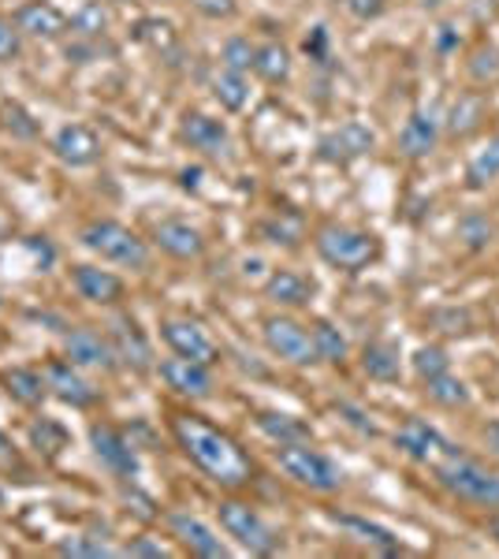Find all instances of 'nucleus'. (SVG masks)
<instances>
[{"instance_id": "aec40b11", "label": "nucleus", "mask_w": 499, "mask_h": 559, "mask_svg": "<svg viewBox=\"0 0 499 559\" xmlns=\"http://www.w3.org/2000/svg\"><path fill=\"white\" fill-rule=\"evenodd\" d=\"M153 242H157V247L176 261H194V258L205 254L202 231L187 221H161L157 228H153Z\"/></svg>"}, {"instance_id": "4468645a", "label": "nucleus", "mask_w": 499, "mask_h": 559, "mask_svg": "<svg viewBox=\"0 0 499 559\" xmlns=\"http://www.w3.org/2000/svg\"><path fill=\"white\" fill-rule=\"evenodd\" d=\"M395 444H399V452H406L411 459H417V463H429V466H437L440 459L455 455V448H451L429 421H417V418L406 421V426L395 432Z\"/></svg>"}, {"instance_id": "f704fd0d", "label": "nucleus", "mask_w": 499, "mask_h": 559, "mask_svg": "<svg viewBox=\"0 0 499 559\" xmlns=\"http://www.w3.org/2000/svg\"><path fill=\"white\" fill-rule=\"evenodd\" d=\"M451 362H448V355H443L440 347H421L414 355V373L421 377V381H432V377H440V373H448Z\"/></svg>"}, {"instance_id": "b1692460", "label": "nucleus", "mask_w": 499, "mask_h": 559, "mask_svg": "<svg viewBox=\"0 0 499 559\" xmlns=\"http://www.w3.org/2000/svg\"><path fill=\"white\" fill-rule=\"evenodd\" d=\"M485 116H488V105H485V97H480L477 90L459 94V102L451 105V116H448V131L455 134V139H466V134L480 131Z\"/></svg>"}, {"instance_id": "20e7f679", "label": "nucleus", "mask_w": 499, "mask_h": 559, "mask_svg": "<svg viewBox=\"0 0 499 559\" xmlns=\"http://www.w3.org/2000/svg\"><path fill=\"white\" fill-rule=\"evenodd\" d=\"M86 250H94L102 261H112L120 269H146L150 265V247L142 236H134L120 221H90L79 231Z\"/></svg>"}, {"instance_id": "e433bc0d", "label": "nucleus", "mask_w": 499, "mask_h": 559, "mask_svg": "<svg viewBox=\"0 0 499 559\" xmlns=\"http://www.w3.org/2000/svg\"><path fill=\"white\" fill-rule=\"evenodd\" d=\"M20 49H23L20 26H15V20H4V15H0V64L20 57Z\"/></svg>"}, {"instance_id": "2f4dec72", "label": "nucleus", "mask_w": 499, "mask_h": 559, "mask_svg": "<svg viewBox=\"0 0 499 559\" xmlns=\"http://www.w3.org/2000/svg\"><path fill=\"white\" fill-rule=\"evenodd\" d=\"M310 332H313V347H317V355H321V362H343V358H347V340H343V332L335 329V324L317 321Z\"/></svg>"}, {"instance_id": "f3484780", "label": "nucleus", "mask_w": 499, "mask_h": 559, "mask_svg": "<svg viewBox=\"0 0 499 559\" xmlns=\"http://www.w3.org/2000/svg\"><path fill=\"white\" fill-rule=\"evenodd\" d=\"M15 26H20V34H26V38L57 41L68 34L71 20L57 4H49V0H31V4H23L20 12H15Z\"/></svg>"}, {"instance_id": "7c9ffc66", "label": "nucleus", "mask_w": 499, "mask_h": 559, "mask_svg": "<svg viewBox=\"0 0 499 559\" xmlns=\"http://www.w3.org/2000/svg\"><path fill=\"white\" fill-rule=\"evenodd\" d=\"M258 426L261 432H269L276 444H295V440H310V429L302 426L292 414H258Z\"/></svg>"}, {"instance_id": "09e8293b", "label": "nucleus", "mask_w": 499, "mask_h": 559, "mask_svg": "<svg viewBox=\"0 0 499 559\" xmlns=\"http://www.w3.org/2000/svg\"><path fill=\"white\" fill-rule=\"evenodd\" d=\"M492 534H496V540H499V519L492 522Z\"/></svg>"}, {"instance_id": "a878e982", "label": "nucleus", "mask_w": 499, "mask_h": 559, "mask_svg": "<svg viewBox=\"0 0 499 559\" xmlns=\"http://www.w3.org/2000/svg\"><path fill=\"white\" fill-rule=\"evenodd\" d=\"M361 369L369 381H399V347L388 340H373L361 350Z\"/></svg>"}, {"instance_id": "8fccbe9b", "label": "nucleus", "mask_w": 499, "mask_h": 559, "mask_svg": "<svg viewBox=\"0 0 499 559\" xmlns=\"http://www.w3.org/2000/svg\"><path fill=\"white\" fill-rule=\"evenodd\" d=\"M116 4H127V0H116Z\"/></svg>"}, {"instance_id": "4c0bfd02", "label": "nucleus", "mask_w": 499, "mask_h": 559, "mask_svg": "<svg viewBox=\"0 0 499 559\" xmlns=\"http://www.w3.org/2000/svg\"><path fill=\"white\" fill-rule=\"evenodd\" d=\"M134 38L139 41H150L153 49H168L171 41H176V34H171L168 23H157V20H142L139 31H134Z\"/></svg>"}, {"instance_id": "dca6fc26", "label": "nucleus", "mask_w": 499, "mask_h": 559, "mask_svg": "<svg viewBox=\"0 0 499 559\" xmlns=\"http://www.w3.org/2000/svg\"><path fill=\"white\" fill-rule=\"evenodd\" d=\"M168 530L179 537V545H183L190 556H202V559H224V556H228L224 540L216 537L198 515H187V511H171V515H168Z\"/></svg>"}, {"instance_id": "a18cd8bd", "label": "nucleus", "mask_w": 499, "mask_h": 559, "mask_svg": "<svg viewBox=\"0 0 499 559\" xmlns=\"http://www.w3.org/2000/svg\"><path fill=\"white\" fill-rule=\"evenodd\" d=\"M324 41H329V34H324V26H317L313 38H306V52L317 60H324Z\"/></svg>"}, {"instance_id": "c03bdc74", "label": "nucleus", "mask_w": 499, "mask_h": 559, "mask_svg": "<svg viewBox=\"0 0 499 559\" xmlns=\"http://www.w3.org/2000/svg\"><path fill=\"white\" fill-rule=\"evenodd\" d=\"M127 556H153V559H161V556H168L161 545H153V540H134V545H127L123 548Z\"/></svg>"}, {"instance_id": "393cba45", "label": "nucleus", "mask_w": 499, "mask_h": 559, "mask_svg": "<svg viewBox=\"0 0 499 559\" xmlns=\"http://www.w3.org/2000/svg\"><path fill=\"white\" fill-rule=\"evenodd\" d=\"M4 388L15 403H23V407H41V400L49 395V384H45L41 369H26V366L4 373Z\"/></svg>"}, {"instance_id": "1a4fd4ad", "label": "nucleus", "mask_w": 499, "mask_h": 559, "mask_svg": "<svg viewBox=\"0 0 499 559\" xmlns=\"http://www.w3.org/2000/svg\"><path fill=\"white\" fill-rule=\"evenodd\" d=\"M161 336H165V344L171 347V355L190 358V362H202V366H213L216 362L213 336H209V332L198 321H190V318H168V321H161Z\"/></svg>"}, {"instance_id": "58836bf2", "label": "nucleus", "mask_w": 499, "mask_h": 559, "mask_svg": "<svg viewBox=\"0 0 499 559\" xmlns=\"http://www.w3.org/2000/svg\"><path fill=\"white\" fill-rule=\"evenodd\" d=\"M459 236L477 250V247H485V242H492V224H488L485 216H466V221L459 224Z\"/></svg>"}, {"instance_id": "cd10ccee", "label": "nucleus", "mask_w": 499, "mask_h": 559, "mask_svg": "<svg viewBox=\"0 0 499 559\" xmlns=\"http://www.w3.org/2000/svg\"><path fill=\"white\" fill-rule=\"evenodd\" d=\"M213 97L221 102L228 112H239V108H247L250 102V83L242 71H231V68H221L213 75Z\"/></svg>"}, {"instance_id": "412c9836", "label": "nucleus", "mask_w": 499, "mask_h": 559, "mask_svg": "<svg viewBox=\"0 0 499 559\" xmlns=\"http://www.w3.org/2000/svg\"><path fill=\"white\" fill-rule=\"evenodd\" d=\"M108 340H112V350H116V358H120L123 366H134V369H150L153 366L150 340L142 336V329L134 321L120 318L112 324V332H108Z\"/></svg>"}, {"instance_id": "ddd939ff", "label": "nucleus", "mask_w": 499, "mask_h": 559, "mask_svg": "<svg viewBox=\"0 0 499 559\" xmlns=\"http://www.w3.org/2000/svg\"><path fill=\"white\" fill-rule=\"evenodd\" d=\"M179 139L209 160L228 157V128L205 112H187L183 123H179Z\"/></svg>"}, {"instance_id": "a19ab883", "label": "nucleus", "mask_w": 499, "mask_h": 559, "mask_svg": "<svg viewBox=\"0 0 499 559\" xmlns=\"http://www.w3.org/2000/svg\"><path fill=\"white\" fill-rule=\"evenodd\" d=\"M335 519H340V515H335ZM340 522H343V526H351V530H358V534H369V540H377V545H384L388 552H392V548H395V537L388 534V530H380V526H369L366 519H347V515H343Z\"/></svg>"}, {"instance_id": "c85d7f7f", "label": "nucleus", "mask_w": 499, "mask_h": 559, "mask_svg": "<svg viewBox=\"0 0 499 559\" xmlns=\"http://www.w3.org/2000/svg\"><path fill=\"white\" fill-rule=\"evenodd\" d=\"M492 179H499V134L488 139L485 150L474 153V160L466 165V187L470 191H485Z\"/></svg>"}, {"instance_id": "de8ad7c7", "label": "nucleus", "mask_w": 499, "mask_h": 559, "mask_svg": "<svg viewBox=\"0 0 499 559\" xmlns=\"http://www.w3.org/2000/svg\"><path fill=\"white\" fill-rule=\"evenodd\" d=\"M0 466H15V452H12V444H8L4 432H0Z\"/></svg>"}, {"instance_id": "9d476101", "label": "nucleus", "mask_w": 499, "mask_h": 559, "mask_svg": "<svg viewBox=\"0 0 499 559\" xmlns=\"http://www.w3.org/2000/svg\"><path fill=\"white\" fill-rule=\"evenodd\" d=\"M377 134L366 128L361 120H347L340 123L335 131H329L321 139V146H317V153H321V160H332V165H351V160L366 157L369 150H373Z\"/></svg>"}, {"instance_id": "7ed1b4c3", "label": "nucleus", "mask_w": 499, "mask_h": 559, "mask_svg": "<svg viewBox=\"0 0 499 559\" xmlns=\"http://www.w3.org/2000/svg\"><path fill=\"white\" fill-rule=\"evenodd\" d=\"M432 471H437L443 489L451 496H459V500L474 503V508H499V474L480 466L477 459H466L455 452V455L440 459Z\"/></svg>"}, {"instance_id": "0eeeda50", "label": "nucleus", "mask_w": 499, "mask_h": 559, "mask_svg": "<svg viewBox=\"0 0 499 559\" xmlns=\"http://www.w3.org/2000/svg\"><path fill=\"white\" fill-rule=\"evenodd\" d=\"M261 340H265V347L272 355L284 358V362H292V366L321 362V355H317V347H313V332L302 329V324L292 318H265V324H261Z\"/></svg>"}, {"instance_id": "5701e85b", "label": "nucleus", "mask_w": 499, "mask_h": 559, "mask_svg": "<svg viewBox=\"0 0 499 559\" xmlns=\"http://www.w3.org/2000/svg\"><path fill=\"white\" fill-rule=\"evenodd\" d=\"M437 134H440V128H437V120H432V116L414 112L411 120H406L403 134H399V146H403L406 157H414V160L429 157V153L437 150Z\"/></svg>"}, {"instance_id": "6ab92c4d", "label": "nucleus", "mask_w": 499, "mask_h": 559, "mask_svg": "<svg viewBox=\"0 0 499 559\" xmlns=\"http://www.w3.org/2000/svg\"><path fill=\"white\" fill-rule=\"evenodd\" d=\"M161 377L176 395H187V400H209L213 395V373L202 362H190V358H168L161 362Z\"/></svg>"}, {"instance_id": "4be33fe9", "label": "nucleus", "mask_w": 499, "mask_h": 559, "mask_svg": "<svg viewBox=\"0 0 499 559\" xmlns=\"http://www.w3.org/2000/svg\"><path fill=\"white\" fill-rule=\"evenodd\" d=\"M265 299L276 306H306L313 299V284L302 273H292V269H276L265 280Z\"/></svg>"}, {"instance_id": "c9c22d12", "label": "nucleus", "mask_w": 499, "mask_h": 559, "mask_svg": "<svg viewBox=\"0 0 499 559\" xmlns=\"http://www.w3.org/2000/svg\"><path fill=\"white\" fill-rule=\"evenodd\" d=\"M470 75L477 79V83H488V79L499 75V49L496 45H480L474 52V60H470Z\"/></svg>"}, {"instance_id": "2eb2a0df", "label": "nucleus", "mask_w": 499, "mask_h": 559, "mask_svg": "<svg viewBox=\"0 0 499 559\" xmlns=\"http://www.w3.org/2000/svg\"><path fill=\"white\" fill-rule=\"evenodd\" d=\"M90 440H94L97 463H102L108 474L123 477V481L139 474V459H134V448L123 440V432H116L112 426H94L90 429Z\"/></svg>"}, {"instance_id": "a211bd4d", "label": "nucleus", "mask_w": 499, "mask_h": 559, "mask_svg": "<svg viewBox=\"0 0 499 559\" xmlns=\"http://www.w3.org/2000/svg\"><path fill=\"white\" fill-rule=\"evenodd\" d=\"M71 284H75L79 299L94 302V306H116L123 299V280L112 273V269L102 265H75L71 269Z\"/></svg>"}, {"instance_id": "423d86ee", "label": "nucleus", "mask_w": 499, "mask_h": 559, "mask_svg": "<svg viewBox=\"0 0 499 559\" xmlns=\"http://www.w3.org/2000/svg\"><path fill=\"white\" fill-rule=\"evenodd\" d=\"M221 526L228 530V537H235L253 556H272L280 545L276 530L261 519V511L250 508V503H242V500H224L221 503Z\"/></svg>"}, {"instance_id": "f257e3e1", "label": "nucleus", "mask_w": 499, "mask_h": 559, "mask_svg": "<svg viewBox=\"0 0 499 559\" xmlns=\"http://www.w3.org/2000/svg\"><path fill=\"white\" fill-rule=\"evenodd\" d=\"M171 432H176L179 448L187 452L190 463H194L209 481L224 485V489H239V485L250 481V474H253L250 459L228 432L209 426L198 414H176V418H171Z\"/></svg>"}, {"instance_id": "37998d69", "label": "nucleus", "mask_w": 499, "mask_h": 559, "mask_svg": "<svg viewBox=\"0 0 499 559\" xmlns=\"http://www.w3.org/2000/svg\"><path fill=\"white\" fill-rule=\"evenodd\" d=\"M343 8H347L354 20H377V15H384V0H343Z\"/></svg>"}, {"instance_id": "72a5a7b5", "label": "nucleus", "mask_w": 499, "mask_h": 559, "mask_svg": "<svg viewBox=\"0 0 499 559\" xmlns=\"http://www.w3.org/2000/svg\"><path fill=\"white\" fill-rule=\"evenodd\" d=\"M253 57H258V45H250L247 38H228L221 49V68H231V71H253Z\"/></svg>"}, {"instance_id": "9b49d317", "label": "nucleus", "mask_w": 499, "mask_h": 559, "mask_svg": "<svg viewBox=\"0 0 499 559\" xmlns=\"http://www.w3.org/2000/svg\"><path fill=\"white\" fill-rule=\"evenodd\" d=\"M52 153L57 160H63L68 168H90L102 160V139L86 128V123H63L52 134Z\"/></svg>"}, {"instance_id": "473e14b6", "label": "nucleus", "mask_w": 499, "mask_h": 559, "mask_svg": "<svg viewBox=\"0 0 499 559\" xmlns=\"http://www.w3.org/2000/svg\"><path fill=\"white\" fill-rule=\"evenodd\" d=\"M68 31H75L79 38H102V34L108 31V12L97 0H86L83 8H79L75 15H71V26Z\"/></svg>"}, {"instance_id": "f03ea898", "label": "nucleus", "mask_w": 499, "mask_h": 559, "mask_svg": "<svg viewBox=\"0 0 499 559\" xmlns=\"http://www.w3.org/2000/svg\"><path fill=\"white\" fill-rule=\"evenodd\" d=\"M313 247L324 265L340 269V273H361L369 261L380 258V239L373 231L351 228V224H324V228H317Z\"/></svg>"}, {"instance_id": "bb28decb", "label": "nucleus", "mask_w": 499, "mask_h": 559, "mask_svg": "<svg viewBox=\"0 0 499 559\" xmlns=\"http://www.w3.org/2000/svg\"><path fill=\"white\" fill-rule=\"evenodd\" d=\"M253 71H258L265 83L280 86L292 79V52L284 49L280 41H265L258 45V57H253Z\"/></svg>"}, {"instance_id": "6e6552de", "label": "nucleus", "mask_w": 499, "mask_h": 559, "mask_svg": "<svg viewBox=\"0 0 499 559\" xmlns=\"http://www.w3.org/2000/svg\"><path fill=\"white\" fill-rule=\"evenodd\" d=\"M63 350H68V362L79 366V369H116L120 366V358H116L112 350V340L105 336V332L90 329V324H79V329H71L68 336H63Z\"/></svg>"}, {"instance_id": "39448f33", "label": "nucleus", "mask_w": 499, "mask_h": 559, "mask_svg": "<svg viewBox=\"0 0 499 559\" xmlns=\"http://www.w3.org/2000/svg\"><path fill=\"white\" fill-rule=\"evenodd\" d=\"M276 463L280 471L292 477L295 485L310 492H335L343 485L340 463H332L324 452L310 448V440H295V444H280L276 448Z\"/></svg>"}, {"instance_id": "f8f14e48", "label": "nucleus", "mask_w": 499, "mask_h": 559, "mask_svg": "<svg viewBox=\"0 0 499 559\" xmlns=\"http://www.w3.org/2000/svg\"><path fill=\"white\" fill-rule=\"evenodd\" d=\"M41 373H45V384H49V395H57V400L68 403V407L83 411V407H94V403H97V388L86 381L79 366L49 362Z\"/></svg>"}, {"instance_id": "49530a36", "label": "nucleus", "mask_w": 499, "mask_h": 559, "mask_svg": "<svg viewBox=\"0 0 499 559\" xmlns=\"http://www.w3.org/2000/svg\"><path fill=\"white\" fill-rule=\"evenodd\" d=\"M485 444L492 448V455L499 459V421H488L485 426Z\"/></svg>"}, {"instance_id": "c756f323", "label": "nucleus", "mask_w": 499, "mask_h": 559, "mask_svg": "<svg viewBox=\"0 0 499 559\" xmlns=\"http://www.w3.org/2000/svg\"><path fill=\"white\" fill-rule=\"evenodd\" d=\"M425 392H429V400L432 403H440V407H466L470 403V388L459 381L455 373H440V377H432V381H425Z\"/></svg>"}, {"instance_id": "79ce46f5", "label": "nucleus", "mask_w": 499, "mask_h": 559, "mask_svg": "<svg viewBox=\"0 0 499 559\" xmlns=\"http://www.w3.org/2000/svg\"><path fill=\"white\" fill-rule=\"evenodd\" d=\"M194 12H202L205 20H231L235 15V0H190Z\"/></svg>"}, {"instance_id": "ea45409f", "label": "nucleus", "mask_w": 499, "mask_h": 559, "mask_svg": "<svg viewBox=\"0 0 499 559\" xmlns=\"http://www.w3.org/2000/svg\"><path fill=\"white\" fill-rule=\"evenodd\" d=\"M63 556H112V548L105 540H90V537H71L68 545H60Z\"/></svg>"}]
</instances>
